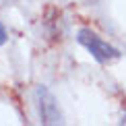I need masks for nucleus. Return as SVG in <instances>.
<instances>
[{"label": "nucleus", "mask_w": 126, "mask_h": 126, "mask_svg": "<svg viewBox=\"0 0 126 126\" xmlns=\"http://www.w3.org/2000/svg\"><path fill=\"white\" fill-rule=\"evenodd\" d=\"M6 39H8V33H6V29H4L2 21H0V46H4V44H6Z\"/></svg>", "instance_id": "obj_3"}, {"label": "nucleus", "mask_w": 126, "mask_h": 126, "mask_svg": "<svg viewBox=\"0 0 126 126\" xmlns=\"http://www.w3.org/2000/svg\"><path fill=\"white\" fill-rule=\"evenodd\" d=\"M37 97V112H39V122L41 124H62V112L58 106V99L48 87L39 85L35 89Z\"/></svg>", "instance_id": "obj_2"}, {"label": "nucleus", "mask_w": 126, "mask_h": 126, "mask_svg": "<svg viewBox=\"0 0 126 126\" xmlns=\"http://www.w3.org/2000/svg\"><path fill=\"white\" fill-rule=\"evenodd\" d=\"M77 41H79V44H81L97 62H110V60L120 58V52L114 48V46H110L108 41H103L97 33H93L91 29H79Z\"/></svg>", "instance_id": "obj_1"}]
</instances>
